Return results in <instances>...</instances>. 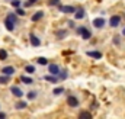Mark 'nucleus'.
<instances>
[{"instance_id":"6e6552de","label":"nucleus","mask_w":125,"mask_h":119,"mask_svg":"<svg viewBox=\"0 0 125 119\" xmlns=\"http://www.w3.org/2000/svg\"><path fill=\"white\" fill-rule=\"evenodd\" d=\"M29 41H31V45H32V47H39V45H41L39 38H38L36 35H33V33H31V35H29Z\"/></svg>"},{"instance_id":"ddd939ff","label":"nucleus","mask_w":125,"mask_h":119,"mask_svg":"<svg viewBox=\"0 0 125 119\" xmlns=\"http://www.w3.org/2000/svg\"><path fill=\"white\" fill-rule=\"evenodd\" d=\"M42 18H44V12H42V10H39V12H35V13H33V15H32V22H38V20H39V19H42Z\"/></svg>"},{"instance_id":"4be33fe9","label":"nucleus","mask_w":125,"mask_h":119,"mask_svg":"<svg viewBox=\"0 0 125 119\" xmlns=\"http://www.w3.org/2000/svg\"><path fill=\"white\" fill-rule=\"evenodd\" d=\"M26 96H28V100H33V99H36V91L32 90V91H29V93L26 94Z\"/></svg>"},{"instance_id":"6ab92c4d","label":"nucleus","mask_w":125,"mask_h":119,"mask_svg":"<svg viewBox=\"0 0 125 119\" xmlns=\"http://www.w3.org/2000/svg\"><path fill=\"white\" fill-rule=\"evenodd\" d=\"M55 35H57V38H60V39H62V38H65L67 36V30H57L55 32Z\"/></svg>"},{"instance_id":"393cba45","label":"nucleus","mask_w":125,"mask_h":119,"mask_svg":"<svg viewBox=\"0 0 125 119\" xmlns=\"http://www.w3.org/2000/svg\"><path fill=\"white\" fill-rule=\"evenodd\" d=\"M6 58H7V52H6L4 50H0V60H1V61H4Z\"/></svg>"},{"instance_id":"9b49d317","label":"nucleus","mask_w":125,"mask_h":119,"mask_svg":"<svg viewBox=\"0 0 125 119\" xmlns=\"http://www.w3.org/2000/svg\"><path fill=\"white\" fill-rule=\"evenodd\" d=\"M10 91H12V94L16 96V97H22V96H23V91L19 89V87H16V86H12V87H10Z\"/></svg>"},{"instance_id":"dca6fc26","label":"nucleus","mask_w":125,"mask_h":119,"mask_svg":"<svg viewBox=\"0 0 125 119\" xmlns=\"http://www.w3.org/2000/svg\"><path fill=\"white\" fill-rule=\"evenodd\" d=\"M21 81L25 83V84H32V83H33V80H32L31 77H26V76H22V77H21Z\"/></svg>"},{"instance_id":"f3484780","label":"nucleus","mask_w":125,"mask_h":119,"mask_svg":"<svg viewBox=\"0 0 125 119\" xmlns=\"http://www.w3.org/2000/svg\"><path fill=\"white\" fill-rule=\"evenodd\" d=\"M44 79H45L47 81H51V83H57V81H58V79H57L55 76H51V74H48V76H45Z\"/></svg>"},{"instance_id":"20e7f679","label":"nucleus","mask_w":125,"mask_h":119,"mask_svg":"<svg viewBox=\"0 0 125 119\" xmlns=\"http://www.w3.org/2000/svg\"><path fill=\"white\" fill-rule=\"evenodd\" d=\"M105 23H106V20H105L103 18H96V19L93 20V26H94V28H97V29L103 28V26H105Z\"/></svg>"},{"instance_id":"7c9ffc66","label":"nucleus","mask_w":125,"mask_h":119,"mask_svg":"<svg viewBox=\"0 0 125 119\" xmlns=\"http://www.w3.org/2000/svg\"><path fill=\"white\" fill-rule=\"evenodd\" d=\"M122 35H125V28H124V29H122Z\"/></svg>"},{"instance_id":"c85d7f7f","label":"nucleus","mask_w":125,"mask_h":119,"mask_svg":"<svg viewBox=\"0 0 125 119\" xmlns=\"http://www.w3.org/2000/svg\"><path fill=\"white\" fill-rule=\"evenodd\" d=\"M0 119H6V115H4V113H1V112H0Z\"/></svg>"},{"instance_id":"bb28decb","label":"nucleus","mask_w":125,"mask_h":119,"mask_svg":"<svg viewBox=\"0 0 125 119\" xmlns=\"http://www.w3.org/2000/svg\"><path fill=\"white\" fill-rule=\"evenodd\" d=\"M12 6H13V7H16V9H18V7H19V6H21V0H12Z\"/></svg>"},{"instance_id":"1a4fd4ad","label":"nucleus","mask_w":125,"mask_h":119,"mask_svg":"<svg viewBox=\"0 0 125 119\" xmlns=\"http://www.w3.org/2000/svg\"><path fill=\"white\" fill-rule=\"evenodd\" d=\"M74 18L79 19V20L83 19V18H84V9H83V7H77L76 12H74Z\"/></svg>"},{"instance_id":"f8f14e48","label":"nucleus","mask_w":125,"mask_h":119,"mask_svg":"<svg viewBox=\"0 0 125 119\" xmlns=\"http://www.w3.org/2000/svg\"><path fill=\"white\" fill-rule=\"evenodd\" d=\"M86 55H87V57H92V58H94V60L102 58V52H99V51H87Z\"/></svg>"},{"instance_id":"2eb2a0df","label":"nucleus","mask_w":125,"mask_h":119,"mask_svg":"<svg viewBox=\"0 0 125 119\" xmlns=\"http://www.w3.org/2000/svg\"><path fill=\"white\" fill-rule=\"evenodd\" d=\"M57 76H58L60 80H65V79L68 77V73H67V70H60V73H58Z\"/></svg>"},{"instance_id":"423d86ee","label":"nucleus","mask_w":125,"mask_h":119,"mask_svg":"<svg viewBox=\"0 0 125 119\" xmlns=\"http://www.w3.org/2000/svg\"><path fill=\"white\" fill-rule=\"evenodd\" d=\"M48 71H50L51 76H57V74L60 73V67H58L57 64H50V65H48Z\"/></svg>"},{"instance_id":"aec40b11","label":"nucleus","mask_w":125,"mask_h":119,"mask_svg":"<svg viewBox=\"0 0 125 119\" xmlns=\"http://www.w3.org/2000/svg\"><path fill=\"white\" fill-rule=\"evenodd\" d=\"M36 62H38L39 65H47V64H48V61H47L45 57H39V58L36 60Z\"/></svg>"},{"instance_id":"f257e3e1","label":"nucleus","mask_w":125,"mask_h":119,"mask_svg":"<svg viewBox=\"0 0 125 119\" xmlns=\"http://www.w3.org/2000/svg\"><path fill=\"white\" fill-rule=\"evenodd\" d=\"M16 23H18V16H16V13H9V15L6 16V19H4V26H6V29L9 30V32H13Z\"/></svg>"},{"instance_id":"f03ea898","label":"nucleus","mask_w":125,"mask_h":119,"mask_svg":"<svg viewBox=\"0 0 125 119\" xmlns=\"http://www.w3.org/2000/svg\"><path fill=\"white\" fill-rule=\"evenodd\" d=\"M77 33H80L83 39H90V36H92L90 30H89V29H86L84 26H80V28L77 29Z\"/></svg>"},{"instance_id":"cd10ccee","label":"nucleus","mask_w":125,"mask_h":119,"mask_svg":"<svg viewBox=\"0 0 125 119\" xmlns=\"http://www.w3.org/2000/svg\"><path fill=\"white\" fill-rule=\"evenodd\" d=\"M16 13H18L19 16H23V15H25V10H23V9H19V7H18V9H16Z\"/></svg>"},{"instance_id":"c756f323","label":"nucleus","mask_w":125,"mask_h":119,"mask_svg":"<svg viewBox=\"0 0 125 119\" xmlns=\"http://www.w3.org/2000/svg\"><path fill=\"white\" fill-rule=\"evenodd\" d=\"M35 1H38V0H28V3H29V4H33Z\"/></svg>"},{"instance_id":"0eeeda50","label":"nucleus","mask_w":125,"mask_h":119,"mask_svg":"<svg viewBox=\"0 0 125 119\" xmlns=\"http://www.w3.org/2000/svg\"><path fill=\"white\" fill-rule=\"evenodd\" d=\"M67 105L71 106V108H77V106H79V100H77L74 96H68V97H67Z\"/></svg>"},{"instance_id":"412c9836","label":"nucleus","mask_w":125,"mask_h":119,"mask_svg":"<svg viewBox=\"0 0 125 119\" xmlns=\"http://www.w3.org/2000/svg\"><path fill=\"white\" fill-rule=\"evenodd\" d=\"M25 71H26L28 74H32V73H35V67H33V65H26V67H25Z\"/></svg>"},{"instance_id":"a211bd4d","label":"nucleus","mask_w":125,"mask_h":119,"mask_svg":"<svg viewBox=\"0 0 125 119\" xmlns=\"http://www.w3.org/2000/svg\"><path fill=\"white\" fill-rule=\"evenodd\" d=\"M26 106H28V103H26V102H18V103L15 105V108H16V109H19V110H21V109H25Z\"/></svg>"},{"instance_id":"a878e982","label":"nucleus","mask_w":125,"mask_h":119,"mask_svg":"<svg viewBox=\"0 0 125 119\" xmlns=\"http://www.w3.org/2000/svg\"><path fill=\"white\" fill-rule=\"evenodd\" d=\"M60 0H48V6H58Z\"/></svg>"},{"instance_id":"5701e85b","label":"nucleus","mask_w":125,"mask_h":119,"mask_svg":"<svg viewBox=\"0 0 125 119\" xmlns=\"http://www.w3.org/2000/svg\"><path fill=\"white\" fill-rule=\"evenodd\" d=\"M61 93H64V87H57V89H54V91H52V94H55V96H58Z\"/></svg>"},{"instance_id":"39448f33","label":"nucleus","mask_w":125,"mask_h":119,"mask_svg":"<svg viewBox=\"0 0 125 119\" xmlns=\"http://www.w3.org/2000/svg\"><path fill=\"white\" fill-rule=\"evenodd\" d=\"M119 23H121V16H118V15L112 16V18H111V20H109V25H111L112 28H116Z\"/></svg>"},{"instance_id":"4468645a","label":"nucleus","mask_w":125,"mask_h":119,"mask_svg":"<svg viewBox=\"0 0 125 119\" xmlns=\"http://www.w3.org/2000/svg\"><path fill=\"white\" fill-rule=\"evenodd\" d=\"M79 119H92V115H90V112H87V110H82V112L79 113Z\"/></svg>"},{"instance_id":"9d476101","label":"nucleus","mask_w":125,"mask_h":119,"mask_svg":"<svg viewBox=\"0 0 125 119\" xmlns=\"http://www.w3.org/2000/svg\"><path fill=\"white\" fill-rule=\"evenodd\" d=\"M15 71H16V70H15V68H13L12 65H7V67H4V68L1 70L3 76H9V77H10V76H12V74H13Z\"/></svg>"},{"instance_id":"b1692460","label":"nucleus","mask_w":125,"mask_h":119,"mask_svg":"<svg viewBox=\"0 0 125 119\" xmlns=\"http://www.w3.org/2000/svg\"><path fill=\"white\" fill-rule=\"evenodd\" d=\"M9 81V76H0V84H6Z\"/></svg>"},{"instance_id":"7ed1b4c3","label":"nucleus","mask_w":125,"mask_h":119,"mask_svg":"<svg viewBox=\"0 0 125 119\" xmlns=\"http://www.w3.org/2000/svg\"><path fill=\"white\" fill-rule=\"evenodd\" d=\"M58 9H60V12L62 13H68V15H74V12H76V9L73 7V6H62V4H58Z\"/></svg>"}]
</instances>
